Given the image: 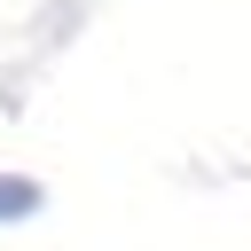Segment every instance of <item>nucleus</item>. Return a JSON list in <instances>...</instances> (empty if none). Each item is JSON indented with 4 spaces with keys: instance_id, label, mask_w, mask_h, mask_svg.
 I'll return each instance as SVG.
<instances>
[{
    "instance_id": "nucleus-1",
    "label": "nucleus",
    "mask_w": 251,
    "mask_h": 251,
    "mask_svg": "<svg viewBox=\"0 0 251 251\" xmlns=\"http://www.w3.org/2000/svg\"><path fill=\"white\" fill-rule=\"evenodd\" d=\"M31 212H39V180L0 173V220H31Z\"/></svg>"
}]
</instances>
